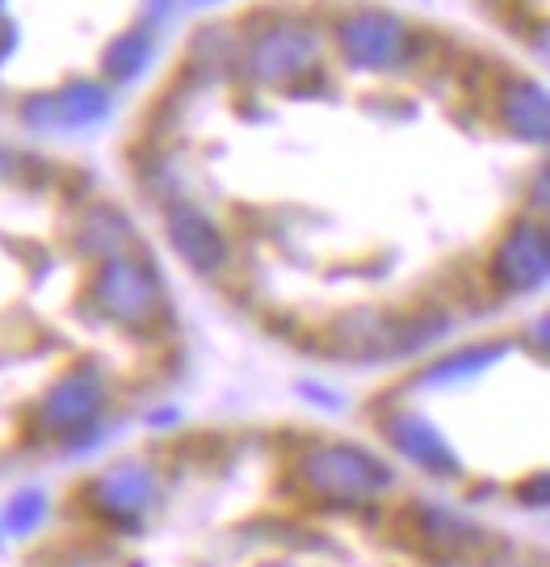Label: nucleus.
I'll return each instance as SVG.
<instances>
[{
	"mask_svg": "<svg viewBox=\"0 0 550 567\" xmlns=\"http://www.w3.org/2000/svg\"><path fill=\"white\" fill-rule=\"evenodd\" d=\"M303 484L328 505H362L391 487V466L357 446H315L299 466Z\"/></svg>",
	"mask_w": 550,
	"mask_h": 567,
	"instance_id": "nucleus-1",
	"label": "nucleus"
},
{
	"mask_svg": "<svg viewBox=\"0 0 550 567\" xmlns=\"http://www.w3.org/2000/svg\"><path fill=\"white\" fill-rule=\"evenodd\" d=\"M84 501L114 529H139L143 517L160 501V480H156V471H147L143 463L110 466V471H102L93 484L84 487Z\"/></svg>",
	"mask_w": 550,
	"mask_h": 567,
	"instance_id": "nucleus-2",
	"label": "nucleus"
},
{
	"mask_svg": "<svg viewBox=\"0 0 550 567\" xmlns=\"http://www.w3.org/2000/svg\"><path fill=\"white\" fill-rule=\"evenodd\" d=\"M102 404H105V383L93 374V370H72V374H63L60 383L46 391V421L68 433V437H81L84 425H93L97 416H102Z\"/></svg>",
	"mask_w": 550,
	"mask_h": 567,
	"instance_id": "nucleus-3",
	"label": "nucleus"
},
{
	"mask_svg": "<svg viewBox=\"0 0 550 567\" xmlns=\"http://www.w3.org/2000/svg\"><path fill=\"white\" fill-rule=\"evenodd\" d=\"M416 543L442 559H467L488 547V534L446 505H416Z\"/></svg>",
	"mask_w": 550,
	"mask_h": 567,
	"instance_id": "nucleus-4",
	"label": "nucleus"
},
{
	"mask_svg": "<svg viewBox=\"0 0 550 567\" xmlns=\"http://www.w3.org/2000/svg\"><path fill=\"white\" fill-rule=\"evenodd\" d=\"M383 429H387L391 446L399 450L408 463L421 466V471L437 475V480L458 475V454L449 450V442L437 433V429L428 425L425 416H416V412H399V416H391Z\"/></svg>",
	"mask_w": 550,
	"mask_h": 567,
	"instance_id": "nucleus-5",
	"label": "nucleus"
},
{
	"mask_svg": "<svg viewBox=\"0 0 550 567\" xmlns=\"http://www.w3.org/2000/svg\"><path fill=\"white\" fill-rule=\"evenodd\" d=\"M97 299H102V307L114 320L139 324V320L152 316V278L126 261L105 265L102 278H97Z\"/></svg>",
	"mask_w": 550,
	"mask_h": 567,
	"instance_id": "nucleus-6",
	"label": "nucleus"
},
{
	"mask_svg": "<svg viewBox=\"0 0 550 567\" xmlns=\"http://www.w3.org/2000/svg\"><path fill=\"white\" fill-rule=\"evenodd\" d=\"M46 513H51V501H46V492H39V487H25V492H18V496L9 501V508H4L0 534L25 538V534H34V529L46 522Z\"/></svg>",
	"mask_w": 550,
	"mask_h": 567,
	"instance_id": "nucleus-7",
	"label": "nucleus"
}]
</instances>
